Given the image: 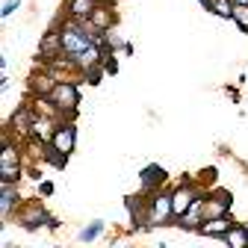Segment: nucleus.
Returning a JSON list of instances; mask_svg holds the SVG:
<instances>
[{"label":"nucleus","instance_id":"nucleus-2","mask_svg":"<svg viewBox=\"0 0 248 248\" xmlns=\"http://www.w3.org/2000/svg\"><path fill=\"white\" fill-rule=\"evenodd\" d=\"M47 101L53 104L56 112H65V115H68V112H74L77 104H80V92H77L74 83H56V89L50 92Z\"/></svg>","mask_w":248,"mask_h":248},{"label":"nucleus","instance_id":"nucleus-9","mask_svg":"<svg viewBox=\"0 0 248 248\" xmlns=\"http://www.w3.org/2000/svg\"><path fill=\"white\" fill-rule=\"evenodd\" d=\"M231 219H225V216H219V219H204L201 222V228H198V233H204V236H219V239H225V233L231 231Z\"/></svg>","mask_w":248,"mask_h":248},{"label":"nucleus","instance_id":"nucleus-12","mask_svg":"<svg viewBox=\"0 0 248 248\" xmlns=\"http://www.w3.org/2000/svg\"><path fill=\"white\" fill-rule=\"evenodd\" d=\"M15 201H18L15 186H12V183H6V180H0V213L9 216V213H12V207H15Z\"/></svg>","mask_w":248,"mask_h":248},{"label":"nucleus","instance_id":"nucleus-17","mask_svg":"<svg viewBox=\"0 0 248 248\" xmlns=\"http://www.w3.org/2000/svg\"><path fill=\"white\" fill-rule=\"evenodd\" d=\"M92 21H95L101 30H107L109 24H112V15H109V9L107 6H95V9H92V15H89Z\"/></svg>","mask_w":248,"mask_h":248},{"label":"nucleus","instance_id":"nucleus-15","mask_svg":"<svg viewBox=\"0 0 248 248\" xmlns=\"http://www.w3.org/2000/svg\"><path fill=\"white\" fill-rule=\"evenodd\" d=\"M233 3L236 0H210V12H216V15H222V18H233Z\"/></svg>","mask_w":248,"mask_h":248},{"label":"nucleus","instance_id":"nucleus-1","mask_svg":"<svg viewBox=\"0 0 248 248\" xmlns=\"http://www.w3.org/2000/svg\"><path fill=\"white\" fill-rule=\"evenodd\" d=\"M86 47H92V39L86 36V30L80 27V21L71 18V24L62 27V53H65V56L74 62Z\"/></svg>","mask_w":248,"mask_h":248},{"label":"nucleus","instance_id":"nucleus-18","mask_svg":"<svg viewBox=\"0 0 248 248\" xmlns=\"http://www.w3.org/2000/svg\"><path fill=\"white\" fill-rule=\"evenodd\" d=\"M233 21L239 24L242 33H248V3H233Z\"/></svg>","mask_w":248,"mask_h":248},{"label":"nucleus","instance_id":"nucleus-19","mask_svg":"<svg viewBox=\"0 0 248 248\" xmlns=\"http://www.w3.org/2000/svg\"><path fill=\"white\" fill-rule=\"evenodd\" d=\"M101 231H104V222H92L89 228H83V231H80V239H83V242L98 239V236H101Z\"/></svg>","mask_w":248,"mask_h":248},{"label":"nucleus","instance_id":"nucleus-6","mask_svg":"<svg viewBox=\"0 0 248 248\" xmlns=\"http://www.w3.org/2000/svg\"><path fill=\"white\" fill-rule=\"evenodd\" d=\"M33 124H36L33 109H30V107H21V109L12 115V121H9V130H15L18 136H30V133H33Z\"/></svg>","mask_w":248,"mask_h":248},{"label":"nucleus","instance_id":"nucleus-7","mask_svg":"<svg viewBox=\"0 0 248 248\" xmlns=\"http://www.w3.org/2000/svg\"><path fill=\"white\" fill-rule=\"evenodd\" d=\"M201 222H204V198H198L189 210L180 216V219H177V228H183V231H198Z\"/></svg>","mask_w":248,"mask_h":248},{"label":"nucleus","instance_id":"nucleus-8","mask_svg":"<svg viewBox=\"0 0 248 248\" xmlns=\"http://www.w3.org/2000/svg\"><path fill=\"white\" fill-rule=\"evenodd\" d=\"M47 222H50V216L45 213L42 204H33V207H27V210L21 213V225H24L27 231H36L39 225H47Z\"/></svg>","mask_w":248,"mask_h":248},{"label":"nucleus","instance_id":"nucleus-20","mask_svg":"<svg viewBox=\"0 0 248 248\" xmlns=\"http://www.w3.org/2000/svg\"><path fill=\"white\" fill-rule=\"evenodd\" d=\"M21 6V0H6V6H3V12H0V15H3V18H9L15 9Z\"/></svg>","mask_w":248,"mask_h":248},{"label":"nucleus","instance_id":"nucleus-11","mask_svg":"<svg viewBox=\"0 0 248 248\" xmlns=\"http://www.w3.org/2000/svg\"><path fill=\"white\" fill-rule=\"evenodd\" d=\"M59 53H62V30H50L45 36V42H42V56L47 62H53Z\"/></svg>","mask_w":248,"mask_h":248},{"label":"nucleus","instance_id":"nucleus-3","mask_svg":"<svg viewBox=\"0 0 248 248\" xmlns=\"http://www.w3.org/2000/svg\"><path fill=\"white\" fill-rule=\"evenodd\" d=\"M174 219V210H171V195H154L151 207H148V225H163Z\"/></svg>","mask_w":248,"mask_h":248},{"label":"nucleus","instance_id":"nucleus-21","mask_svg":"<svg viewBox=\"0 0 248 248\" xmlns=\"http://www.w3.org/2000/svg\"><path fill=\"white\" fill-rule=\"evenodd\" d=\"M236 3H248V0H236Z\"/></svg>","mask_w":248,"mask_h":248},{"label":"nucleus","instance_id":"nucleus-13","mask_svg":"<svg viewBox=\"0 0 248 248\" xmlns=\"http://www.w3.org/2000/svg\"><path fill=\"white\" fill-rule=\"evenodd\" d=\"M225 242L233 248H248V231L245 225H231V231L225 233Z\"/></svg>","mask_w":248,"mask_h":248},{"label":"nucleus","instance_id":"nucleus-4","mask_svg":"<svg viewBox=\"0 0 248 248\" xmlns=\"http://www.w3.org/2000/svg\"><path fill=\"white\" fill-rule=\"evenodd\" d=\"M201 195H198V189H195V186H180V189L171 195V210H174V219H180V216L186 213V210H189L195 201H198Z\"/></svg>","mask_w":248,"mask_h":248},{"label":"nucleus","instance_id":"nucleus-10","mask_svg":"<svg viewBox=\"0 0 248 248\" xmlns=\"http://www.w3.org/2000/svg\"><path fill=\"white\" fill-rule=\"evenodd\" d=\"M139 177H142V189L151 192V189H157V186L166 183V169L163 166H148V169H142Z\"/></svg>","mask_w":248,"mask_h":248},{"label":"nucleus","instance_id":"nucleus-16","mask_svg":"<svg viewBox=\"0 0 248 248\" xmlns=\"http://www.w3.org/2000/svg\"><path fill=\"white\" fill-rule=\"evenodd\" d=\"M53 89H56V80H53V77H36V80H33V92H36V95L50 98Z\"/></svg>","mask_w":248,"mask_h":248},{"label":"nucleus","instance_id":"nucleus-14","mask_svg":"<svg viewBox=\"0 0 248 248\" xmlns=\"http://www.w3.org/2000/svg\"><path fill=\"white\" fill-rule=\"evenodd\" d=\"M95 9V0H68V15L71 18H89Z\"/></svg>","mask_w":248,"mask_h":248},{"label":"nucleus","instance_id":"nucleus-5","mask_svg":"<svg viewBox=\"0 0 248 248\" xmlns=\"http://www.w3.org/2000/svg\"><path fill=\"white\" fill-rule=\"evenodd\" d=\"M56 151H62L68 157V154L74 151V142H77V130H74V124H56V130H53V139Z\"/></svg>","mask_w":248,"mask_h":248}]
</instances>
